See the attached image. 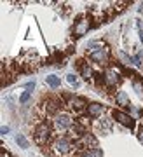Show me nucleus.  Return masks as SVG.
<instances>
[{
    "instance_id": "nucleus-1",
    "label": "nucleus",
    "mask_w": 143,
    "mask_h": 157,
    "mask_svg": "<svg viewBox=\"0 0 143 157\" xmlns=\"http://www.w3.org/2000/svg\"><path fill=\"white\" fill-rule=\"evenodd\" d=\"M73 147H75V143L70 136L54 135L49 143V154L52 157H70L73 152Z\"/></svg>"
},
{
    "instance_id": "nucleus-17",
    "label": "nucleus",
    "mask_w": 143,
    "mask_h": 157,
    "mask_svg": "<svg viewBox=\"0 0 143 157\" xmlns=\"http://www.w3.org/2000/svg\"><path fill=\"white\" fill-rule=\"evenodd\" d=\"M138 140H140V143H143V126H140V128H138Z\"/></svg>"
},
{
    "instance_id": "nucleus-11",
    "label": "nucleus",
    "mask_w": 143,
    "mask_h": 157,
    "mask_svg": "<svg viewBox=\"0 0 143 157\" xmlns=\"http://www.w3.org/2000/svg\"><path fill=\"white\" fill-rule=\"evenodd\" d=\"M98 128L101 129V131H112V129H114V124H112L110 119L101 117V119L98 121Z\"/></svg>"
},
{
    "instance_id": "nucleus-16",
    "label": "nucleus",
    "mask_w": 143,
    "mask_h": 157,
    "mask_svg": "<svg viewBox=\"0 0 143 157\" xmlns=\"http://www.w3.org/2000/svg\"><path fill=\"white\" fill-rule=\"evenodd\" d=\"M16 141H17V145L21 147V148H26V147H28V141L25 140L21 135H17V136H16Z\"/></svg>"
},
{
    "instance_id": "nucleus-5",
    "label": "nucleus",
    "mask_w": 143,
    "mask_h": 157,
    "mask_svg": "<svg viewBox=\"0 0 143 157\" xmlns=\"http://www.w3.org/2000/svg\"><path fill=\"white\" fill-rule=\"evenodd\" d=\"M91 26H93V19L89 16H79L77 21L73 23V28H72V33H73V37L75 39H79V37H82V35H86L91 30Z\"/></svg>"
},
{
    "instance_id": "nucleus-14",
    "label": "nucleus",
    "mask_w": 143,
    "mask_h": 157,
    "mask_svg": "<svg viewBox=\"0 0 143 157\" xmlns=\"http://www.w3.org/2000/svg\"><path fill=\"white\" fill-rule=\"evenodd\" d=\"M45 80H47V84H49L51 87H52V89L60 87V84H61L60 77H56V75H47V77H45Z\"/></svg>"
},
{
    "instance_id": "nucleus-3",
    "label": "nucleus",
    "mask_w": 143,
    "mask_h": 157,
    "mask_svg": "<svg viewBox=\"0 0 143 157\" xmlns=\"http://www.w3.org/2000/svg\"><path fill=\"white\" fill-rule=\"evenodd\" d=\"M61 100H65L66 108L73 113H82L87 110V101L84 98H80V96H73V94L65 93V94H61Z\"/></svg>"
},
{
    "instance_id": "nucleus-13",
    "label": "nucleus",
    "mask_w": 143,
    "mask_h": 157,
    "mask_svg": "<svg viewBox=\"0 0 143 157\" xmlns=\"http://www.w3.org/2000/svg\"><path fill=\"white\" fill-rule=\"evenodd\" d=\"M115 103L119 105V107H127V96H126V93H124V91H117Z\"/></svg>"
},
{
    "instance_id": "nucleus-12",
    "label": "nucleus",
    "mask_w": 143,
    "mask_h": 157,
    "mask_svg": "<svg viewBox=\"0 0 143 157\" xmlns=\"http://www.w3.org/2000/svg\"><path fill=\"white\" fill-rule=\"evenodd\" d=\"M101 150L99 148H94V150H82V152H77V157H101Z\"/></svg>"
},
{
    "instance_id": "nucleus-4",
    "label": "nucleus",
    "mask_w": 143,
    "mask_h": 157,
    "mask_svg": "<svg viewBox=\"0 0 143 157\" xmlns=\"http://www.w3.org/2000/svg\"><path fill=\"white\" fill-rule=\"evenodd\" d=\"M75 122H77V121L66 112H60L52 117V126H54L56 131H60V133H63V131H72V129L75 128Z\"/></svg>"
},
{
    "instance_id": "nucleus-10",
    "label": "nucleus",
    "mask_w": 143,
    "mask_h": 157,
    "mask_svg": "<svg viewBox=\"0 0 143 157\" xmlns=\"http://www.w3.org/2000/svg\"><path fill=\"white\" fill-rule=\"evenodd\" d=\"M103 112H105V108L99 103H89L87 110H86V115L89 119H101V113Z\"/></svg>"
},
{
    "instance_id": "nucleus-19",
    "label": "nucleus",
    "mask_w": 143,
    "mask_h": 157,
    "mask_svg": "<svg viewBox=\"0 0 143 157\" xmlns=\"http://www.w3.org/2000/svg\"><path fill=\"white\" fill-rule=\"evenodd\" d=\"M33 87H35V82H30V84L26 86V93H30V91H32Z\"/></svg>"
},
{
    "instance_id": "nucleus-8",
    "label": "nucleus",
    "mask_w": 143,
    "mask_h": 157,
    "mask_svg": "<svg viewBox=\"0 0 143 157\" xmlns=\"http://www.w3.org/2000/svg\"><path fill=\"white\" fill-rule=\"evenodd\" d=\"M89 56L94 63H99V65H106L108 63V47H103V49H94L89 52Z\"/></svg>"
},
{
    "instance_id": "nucleus-15",
    "label": "nucleus",
    "mask_w": 143,
    "mask_h": 157,
    "mask_svg": "<svg viewBox=\"0 0 143 157\" xmlns=\"http://www.w3.org/2000/svg\"><path fill=\"white\" fill-rule=\"evenodd\" d=\"M66 80H68V84H70L72 87H79V86H80V80L77 78V75H68Z\"/></svg>"
},
{
    "instance_id": "nucleus-7",
    "label": "nucleus",
    "mask_w": 143,
    "mask_h": 157,
    "mask_svg": "<svg viewBox=\"0 0 143 157\" xmlns=\"http://www.w3.org/2000/svg\"><path fill=\"white\" fill-rule=\"evenodd\" d=\"M112 117L117 119V121H119L122 126H126V128H129V129L134 128V119H133L131 115H127L126 112H121V110H112Z\"/></svg>"
},
{
    "instance_id": "nucleus-18",
    "label": "nucleus",
    "mask_w": 143,
    "mask_h": 157,
    "mask_svg": "<svg viewBox=\"0 0 143 157\" xmlns=\"http://www.w3.org/2000/svg\"><path fill=\"white\" fill-rule=\"evenodd\" d=\"M28 98H30V93H23L21 94V103H26Z\"/></svg>"
},
{
    "instance_id": "nucleus-9",
    "label": "nucleus",
    "mask_w": 143,
    "mask_h": 157,
    "mask_svg": "<svg viewBox=\"0 0 143 157\" xmlns=\"http://www.w3.org/2000/svg\"><path fill=\"white\" fill-rule=\"evenodd\" d=\"M75 67H77V70L80 72V75H82L86 80H91V78L94 77V72L93 68L87 65V61L84 59V58H80V59H77V63H75Z\"/></svg>"
},
{
    "instance_id": "nucleus-2",
    "label": "nucleus",
    "mask_w": 143,
    "mask_h": 157,
    "mask_svg": "<svg viewBox=\"0 0 143 157\" xmlns=\"http://www.w3.org/2000/svg\"><path fill=\"white\" fill-rule=\"evenodd\" d=\"M52 136H54L52 128H51V124L45 122V121L37 122V126L33 128V140H35V143L40 145V147L49 145L51 140H52Z\"/></svg>"
},
{
    "instance_id": "nucleus-6",
    "label": "nucleus",
    "mask_w": 143,
    "mask_h": 157,
    "mask_svg": "<svg viewBox=\"0 0 143 157\" xmlns=\"http://www.w3.org/2000/svg\"><path fill=\"white\" fill-rule=\"evenodd\" d=\"M103 77H105V87H117L121 84V77H119L117 70H114V68H106L103 72Z\"/></svg>"
}]
</instances>
